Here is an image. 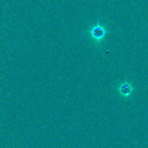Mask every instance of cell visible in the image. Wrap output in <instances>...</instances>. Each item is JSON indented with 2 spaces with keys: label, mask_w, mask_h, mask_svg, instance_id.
I'll use <instances>...</instances> for the list:
<instances>
[{
  "label": "cell",
  "mask_w": 148,
  "mask_h": 148,
  "mask_svg": "<svg viewBox=\"0 0 148 148\" xmlns=\"http://www.w3.org/2000/svg\"><path fill=\"white\" fill-rule=\"evenodd\" d=\"M92 42L96 46L102 45L108 34V28L106 25L98 20L86 31Z\"/></svg>",
  "instance_id": "1"
},
{
  "label": "cell",
  "mask_w": 148,
  "mask_h": 148,
  "mask_svg": "<svg viewBox=\"0 0 148 148\" xmlns=\"http://www.w3.org/2000/svg\"><path fill=\"white\" fill-rule=\"evenodd\" d=\"M134 88L133 85L129 81H124L119 84V86H117L118 93L121 97L124 98V99H127L132 95V92H134Z\"/></svg>",
  "instance_id": "2"
}]
</instances>
